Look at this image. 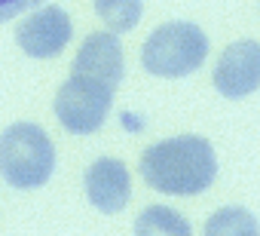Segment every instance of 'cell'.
<instances>
[{
  "instance_id": "7c38bea8",
  "label": "cell",
  "mask_w": 260,
  "mask_h": 236,
  "mask_svg": "<svg viewBox=\"0 0 260 236\" xmlns=\"http://www.w3.org/2000/svg\"><path fill=\"white\" fill-rule=\"evenodd\" d=\"M40 4H43V0H0V25L10 22V19H16V16L25 13V10L40 7Z\"/></svg>"
},
{
  "instance_id": "8fae6325",
  "label": "cell",
  "mask_w": 260,
  "mask_h": 236,
  "mask_svg": "<svg viewBox=\"0 0 260 236\" xmlns=\"http://www.w3.org/2000/svg\"><path fill=\"white\" fill-rule=\"evenodd\" d=\"M92 7L113 34H125L141 22L144 0H92Z\"/></svg>"
},
{
  "instance_id": "8992f818",
  "label": "cell",
  "mask_w": 260,
  "mask_h": 236,
  "mask_svg": "<svg viewBox=\"0 0 260 236\" xmlns=\"http://www.w3.org/2000/svg\"><path fill=\"white\" fill-rule=\"evenodd\" d=\"M214 89L223 98H245L260 89V43L236 40L230 43L214 65Z\"/></svg>"
},
{
  "instance_id": "6da1fadb",
  "label": "cell",
  "mask_w": 260,
  "mask_h": 236,
  "mask_svg": "<svg viewBox=\"0 0 260 236\" xmlns=\"http://www.w3.org/2000/svg\"><path fill=\"white\" fill-rule=\"evenodd\" d=\"M141 178L169 196H196L217 178V157L208 138L178 135L150 144L141 154Z\"/></svg>"
},
{
  "instance_id": "5b68a950",
  "label": "cell",
  "mask_w": 260,
  "mask_h": 236,
  "mask_svg": "<svg viewBox=\"0 0 260 236\" xmlns=\"http://www.w3.org/2000/svg\"><path fill=\"white\" fill-rule=\"evenodd\" d=\"M74 34L71 16L61 7H40L16 25V43L31 58H55Z\"/></svg>"
},
{
  "instance_id": "ba28073f",
  "label": "cell",
  "mask_w": 260,
  "mask_h": 236,
  "mask_svg": "<svg viewBox=\"0 0 260 236\" xmlns=\"http://www.w3.org/2000/svg\"><path fill=\"white\" fill-rule=\"evenodd\" d=\"M86 196L89 202L104 212V215H116L125 209L128 196H132V178L122 160L113 157H101L86 169Z\"/></svg>"
},
{
  "instance_id": "30bf717a",
  "label": "cell",
  "mask_w": 260,
  "mask_h": 236,
  "mask_svg": "<svg viewBox=\"0 0 260 236\" xmlns=\"http://www.w3.org/2000/svg\"><path fill=\"white\" fill-rule=\"evenodd\" d=\"M205 236H260V224L248 209L226 205L205 221Z\"/></svg>"
},
{
  "instance_id": "277c9868",
  "label": "cell",
  "mask_w": 260,
  "mask_h": 236,
  "mask_svg": "<svg viewBox=\"0 0 260 236\" xmlns=\"http://www.w3.org/2000/svg\"><path fill=\"white\" fill-rule=\"evenodd\" d=\"M113 104V89L92 77H68L55 92V116L74 135H92L101 129Z\"/></svg>"
},
{
  "instance_id": "3957f363",
  "label": "cell",
  "mask_w": 260,
  "mask_h": 236,
  "mask_svg": "<svg viewBox=\"0 0 260 236\" xmlns=\"http://www.w3.org/2000/svg\"><path fill=\"white\" fill-rule=\"evenodd\" d=\"M208 55V37L199 25L193 22H166L159 25L144 49H141V65L153 77L178 80L193 74Z\"/></svg>"
},
{
  "instance_id": "9c48e42d",
  "label": "cell",
  "mask_w": 260,
  "mask_h": 236,
  "mask_svg": "<svg viewBox=\"0 0 260 236\" xmlns=\"http://www.w3.org/2000/svg\"><path fill=\"white\" fill-rule=\"evenodd\" d=\"M135 236H193L190 221L169 205H147L135 218Z\"/></svg>"
},
{
  "instance_id": "52a82bcc",
  "label": "cell",
  "mask_w": 260,
  "mask_h": 236,
  "mask_svg": "<svg viewBox=\"0 0 260 236\" xmlns=\"http://www.w3.org/2000/svg\"><path fill=\"white\" fill-rule=\"evenodd\" d=\"M74 74L92 77L110 89L119 86L125 74V58H122V43L116 40L113 31H95L83 40L77 58H74Z\"/></svg>"
},
{
  "instance_id": "7a4b0ae2",
  "label": "cell",
  "mask_w": 260,
  "mask_h": 236,
  "mask_svg": "<svg viewBox=\"0 0 260 236\" xmlns=\"http://www.w3.org/2000/svg\"><path fill=\"white\" fill-rule=\"evenodd\" d=\"M55 169L52 138L37 123H13L0 135V175L10 187L34 190L49 181Z\"/></svg>"
}]
</instances>
